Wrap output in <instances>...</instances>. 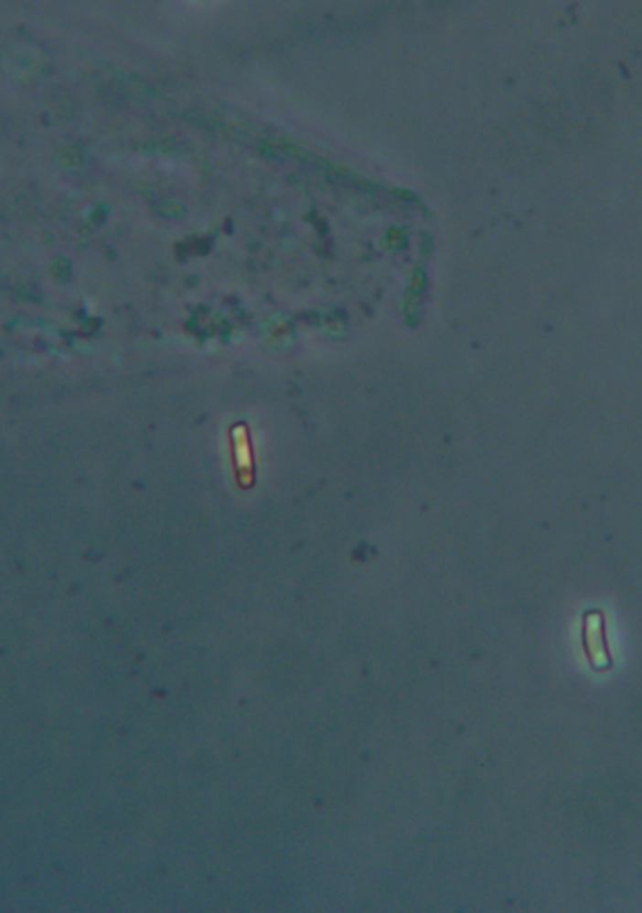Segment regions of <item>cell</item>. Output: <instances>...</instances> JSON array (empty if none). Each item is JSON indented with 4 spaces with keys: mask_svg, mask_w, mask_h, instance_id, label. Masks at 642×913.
Instances as JSON below:
<instances>
[{
    "mask_svg": "<svg viewBox=\"0 0 642 913\" xmlns=\"http://www.w3.org/2000/svg\"><path fill=\"white\" fill-rule=\"evenodd\" d=\"M583 641H584L586 656L590 658L592 665H595V667H609L611 665L609 649H606V641H605L601 613L586 615Z\"/></svg>",
    "mask_w": 642,
    "mask_h": 913,
    "instance_id": "obj_1",
    "label": "cell"
}]
</instances>
